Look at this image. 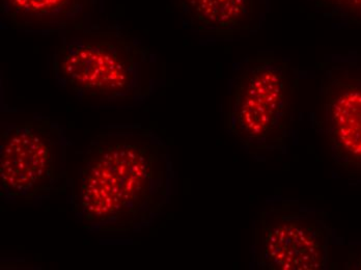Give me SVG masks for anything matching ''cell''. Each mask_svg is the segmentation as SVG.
Masks as SVG:
<instances>
[{"label":"cell","instance_id":"5b68a950","mask_svg":"<svg viewBox=\"0 0 361 270\" xmlns=\"http://www.w3.org/2000/svg\"><path fill=\"white\" fill-rule=\"evenodd\" d=\"M329 226L322 213L297 202H281L259 213L255 260L268 270H321L327 265Z\"/></svg>","mask_w":361,"mask_h":270},{"label":"cell","instance_id":"30bf717a","mask_svg":"<svg viewBox=\"0 0 361 270\" xmlns=\"http://www.w3.org/2000/svg\"><path fill=\"white\" fill-rule=\"evenodd\" d=\"M347 269H361V254L350 258V262L347 264Z\"/></svg>","mask_w":361,"mask_h":270},{"label":"cell","instance_id":"9c48e42d","mask_svg":"<svg viewBox=\"0 0 361 270\" xmlns=\"http://www.w3.org/2000/svg\"><path fill=\"white\" fill-rule=\"evenodd\" d=\"M307 1L324 16L361 26V0H307Z\"/></svg>","mask_w":361,"mask_h":270},{"label":"cell","instance_id":"6da1fadb","mask_svg":"<svg viewBox=\"0 0 361 270\" xmlns=\"http://www.w3.org/2000/svg\"><path fill=\"white\" fill-rule=\"evenodd\" d=\"M81 154L71 184V206L87 231L140 232L169 204L173 181L171 155L149 129L107 127Z\"/></svg>","mask_w":361,"mask_h":270},{"label":"cell","instance_id":"ba28073f","mask_svg":"<svg viewBox=\"0 0 361 270\" xmlns=\"http://www.w3.org/2000/svg\"><path fill=\"white\" fill-rule=\"evenodd\" d=\"M97 0H0V12L11 27L32 34L85 28Z\"/></svg>","mask_w":361,"mask_h":270},{"label":"cell","instance_id":"7a4b0ae2","mask_svg":"<svg viewBox=\"0 0 361 270\" xmlns=\"http://www.w3.org/2000/svg\"><path fill=\"white\" fill-rule=\"evenodd\" d=\"M55 48L56 82L81 99L145 100L154 90L153 56L142 42L118 27H85L65 32Z\"/></svg>","mask_w":361,"mask_h":270},{"label":"cell","instance_id":"8992f818","mask_svg":"<svg viewBox=\"0 0 361 270\" xmlns=\"http://www.w3.org/2000/svg\"><path fill=\"white\" fill-rule=\"evenodd\" d=\"M312 125L334 164L347 174L361 176V61L323 63Z\"/></svg>","mask_w":361,"mask_h":270},{"label":"cell","instance_id":"3957f363","mask_svg":"<svg viewBox=\"0 0 361 270\" xmlns=\"http://www.w3.org/2000/svg\"><path fill=\"white\" fill-rule=\"evenodd\" d=\"M299 72L271 54L235 67L228 92L226 126L250 152L285 148L297 111Z\"/></svg>","mask_w":361,"mask_h":270},{"label":"cell","instance_id":"52a82bcc","mask_svg":"<svg viewBox=\"0 0 361 270\" xmlns=\"http://www.w3.org/2000/svg\"><path fill=\"white\" fill-rule=\"evenodd\" d=\"M187 27L197 34L232 38L261 30L271 0H171Z\"/></svg>","mask_w":361,"mask_h":270},{"label":"cell","instance_id":"277c9868","mask_svg":"<svg viewBox=\"0 0 361 270\" xmlns=\"http://www.w3.org/2000/svg\"><path fill=\"white\" fill-rule=\"evenodd\" d=\"M69 145L63 127L49 118L6 126L0 137L2 199L32 203L65 192Z\"/></svg>","mask_w":361,"mask_h":270}]
</instances>
